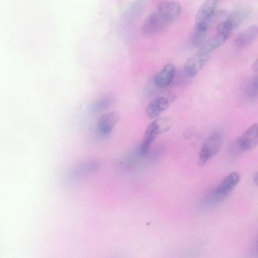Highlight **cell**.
<instances>
[{
    "label": "cell",
    "instance_id": "cell-2",
    "mask_svg": "<svg viewBox=\"0 0 258 258\" xmlns=\"http://www.w3.org/2000/svg\"><path fill=\"white\" fill-rule=\"evenodd\" d=\"M223 143V136L216 132L210 136L205 141L199 154L198 163L200 165L205 164L220 150Z\"/></svg>",
    "mask_w": 258,
    "mask_h": 258
},
{
    "label": "cell",
    "instance_id": "cell-4",
    "mask_svg": "<svg viewBox=\"0 0 258 258\" xmlns=\"http://www.w3.org/2000/svg\"><path fill=\"white\" fill-rule=\"evenodd\" d=\"M240 180V175L236 172H232L227 175L218 186L211 191L216 201L218 203L223 201Z\"/></svg>",
    "mask_w": 258,
    "mask_h": 258
},
{
    "label": "cell",
    "instance_id": "cell-11",
    "mask_svg": "<svg viewBox=\"0 0 258 258\" xmlns=\"http://www.w3.org/2000/svg\"><path fill=\"white\" fill-rule=\"evenodd\" d=\"M258 35V27L251 25L241 31L236 36L234 44L239 48H243L250 45Z\"/></svg>",
    "mask_w": 258,
    "mask_h": 258
},
{
    "label": "cell",
    "instance_id": "cell-3",
    "mask_svg": "<svg viewBox=\"0 0 258 258\" xmlns=\"http://www.w3.org/2000/svg\"><path fill=\"white\" fill-rule=\"evenodd\" d=\"M169 24L161 15L156 11L146 17L141 27V32L145 35H153L162 31Z\"/></svg>",
    "mask_w": 258,
    "mask_h": 258
},
{
    "label": "cell",
    "instance_id": "cell-18",
    "mask_svg": "<svg viewBox=\"0 0 258 258\" xmlns=\"http://www.w3.org/2000/svg\"><path fill=\"white\" fill-rule=\"evenodd\" d=\"M233 29L232 26L226 20L219 23L217 27L218 33L227 38Z\"/></svg>",
    "mask_w": 258,
    "mask_h": 258
},
{
    "label": "cell",
    "instance_id": "cell-10",
    "mask_svg": "<svg viewBox=\"0 0 258 258\" xmlns=\"http://www.w3.org/2000/svg\"><path fill=\"white\" fill-rule=\"evenodd\" d=\"M120 117L118 111H113L101 116L98 120L97 127L99 133L103 136L108 135Z\"/></svg>",
    "mask_w": 258,
    "mask_h": 258
},
{
    "label": "cell",
    "instance_id": "cell-6",
    "mask_svg": "<svg viewBox=\"0 0 258 258\" xmlns=\"http://www.w3.org/2000/svg\"><path fill=\"white\" fill-rule=\"evenodd\" d=\"M220 0H206L198 10L196 15V24L209 28L213 17Z\"/></svg>",
    "mask_w": 258,
    "mask_h": 258
},
{
    "label": "cell",
    "instance_id": "cell-20",
    "mask_svg": "<svg viewBox=\"0 0 258 258\" xmlns=\"http://www.w3.org/2000/svg\"><path fill=\"white\" fill-rule=\"evenodd\" d=\"M251 69L253 71L258 72V59L252 63Z\"/></svg>",
    "mask_w": 258,
    "mask_h": 258
},
{
    "label": "cell",
    "instance_id": "cell-19",
    "mask_svg": "<svg viewBox=\"0 0 258 258\" xmlns=\"http://www.w3.org/2000/svg\"><path fill=\"white\" fill-rule=\"evenodd\" d=\"M245 92L246 95L250 99H254L258 96V90L254 86L252 81L247 84Z\"/></svg>",
    "mask_w": 258,
    "mask_h": 258
},
{
    "label": "cell",
    "instance_id": "cell-15",
    "mask_svg": "<svg viewBox=\"0 0 258 258\" xmlns=\"http://www.w3.org/2000/svg\"><path fill=\"white\" fill-rule=\"evenodd\" d=\"M249 14V9H241L230 14L226 21L230 23L233 29H234L239 26L247 18Z\"/></svg>",
    "mask_w": 258,
    "mask_h": 258
},
{
    "label": "cell",
    "instance_id": "cell-22",
    "mask_svg": "<svg viewBox=\"0 0 258 258\" xmlns=\"http://www.w3.org/2000/svg\"><path fill=\"white\" fill-rule=\"evenodd\" d=\"M252 178L255 184L258 186V171H257L253 174Z\"/></svg>",
    "mask_w": 258,
    "mask_h": 258
},
{
    "label": "cell",
    "instance_id": "cell-12",
    "mask_svg": "<svg viewBox=\"0 0 258 258\" xmlns=\"http://www.w3.org/2000/svg\"><path fill=\"white\" fill-rule=\"evenodd\" d=\"M175 73V68L171 63L166 64L163 69L154 76V82L160 88L168 86L173 79Z\"/></svg>",
    "mask_w": 258,
    "mask_h": 258
},
{
    "label": "cell",
    "instance_id": "cell-17",
    "mask_svg": "<svg viewBox=\"0 0 258 258\" xmlns=\"http://www.w3.org/2000/svg\"><path fill=\"white\" fill-rule=\"evenodd\" d=\"M111 104V99L107 97L101 98L94 102L91 107V111L94 113L102 112L108 108Z\"/></svg>",
    "mask_w": 258,
    "mask_h": 258
},
{
    "label": "cell",
    "instance_id": "cell-13",
    "mask_svg": "<svg viewBox=\"0 0 258 258\" xmlns=\"http://www.w3.org/2000/svg\"><path fill=\"white\" fill-rule=\"evenodd\" d=\"M227 38L217 33L209 37L201 45L199 52L209 55L213 51L222 46Z\"/></svg>",
    "mask_w": 258,
    "mask_h": 258
},
{
    "label": "cell",
    "instance_id": "cell-8",
    "mask_svg": "<svg viewBox=\"0 0 258 258\" xmlns=\"http://www.w3.org/2000/svg\"><path fill=\"white\" fill-rule=\"evenodd\" d=\"M157 11L169 23L177 19L181 13V7L175 1H164L160 3Z\"/></svg>",
    "mask_w": 258,
    "mask_h": 258
},
{
    "label": "cell",
    "instance_id": "cell-21",
    "mask_svg": "<svg viewBox=\"0 0 258 258\" xmlns=\"http://www.w3.org/2000/svg\"><path fill=\"white\" fill-rule=\"evenodd\" d=\"M252 82L256 89L258 90V74L254 77Z\"/></svg>",
    "mask_w": 258,
    "mask_h": 258
},
{
    "label": "cell",
    "instance_id": "cell-7",
    "mask_svg": "<svg viewBox=\"0 0 258 258\" xmlns=\"http://www.w3.org/2000/svg\"><path fill=\"white\" fill-rule=\"evenodd\" d=\"M239 150L249 151L258 145V123L250 126L236 141Z\"/></svg>",
    "mask_w": 258,
    "mask_h": 258
},
{
    "label": "cell",
    "instance_id": "cell-16",
    "mask_svg": "<svg viewBox=\"0 0 258 258\" xmlns=\"http://www.w3.org/2000/svg\"><path fill=\"white\" fill-rule=\"evenodd\" d=\"M147 1V0H136L126 10L125 13V18L131 19L138 15L144 8Z\"/></svg>",
    "mask_w": 258,
    "mask_h": 258
},
{
    "label": "cell",
    "instance_id": "cell-14",
    "mask_svg": "<svg viewBox=\"0 0 258 258\" xmlns=\"http://www.w3.org/2000/svg\"><path fill=\"white\" fill-rule=\"evenodd\" d=\"M208 28L200 24H196L190 33L189 40L191 46L198 47L205 41Z\"/></svg>",
    "mask_w": 258,
    "mask_h": 258
},
{
    "label": "cell",
    "instance_id": "cell-23",
    "mask_svg": "<svg viewBox=\"0 0 258 258\" xmlns=\"http://www.w3.org/2000/svg\"><path fill=\"white\" fill-rule=\"evenodd\" d=\"M257 248H258V241H257Z\"/></svg>",
    "mask_w": 258,
    "mask_h": 258
},
{
    "label": "cell",
    "instance_id": "cell-1",
    "mask_svg": "<svg viewBox=\"0 0 258 258\" xmlns=\"http://www.w3.org/2000/svg\"><path fill=\"white\" fill-rule=\"evenodd\" d=\"M174 122V119L170 116L161 117L152 121L146 130L144 140L139 148L140 154L146 155L152 143L158 135L169 130Z\"/></svg>",
    "mask_w": 258,
    "mask_h": 258
},
{
    "label": "cell",
    "instance_id": "cell-9",
    "mask_svg": "<svg viewBox=\"0 0 258 258\" xmlns=\"http://www.w3.org/2000/svg\"><path fill=\"white\" fill-rule=\"evenodd\" d=\"M209 56L198 52L189 58L184 66L185 74L190 77L195 76L206 63Z\"/></svg>",
    "mask_w": 258,
    "mask_h": 258
},
{
    "label": "cell",
    "instance_id": "cell-5",
    "mask_svg": "<svg viewBox=\"0 0 258 258\" xmlns=\"http://www.w3.org/2000/svg\"><path fill=\"white\" fill-rule=\"evenodd\" d=\"M174 99V96L169 92H164L152 100L146 108V114L151 119L157 117L166 110Z\"/></svg>",
    "mask_w": 258,
    "mask_h": 258
}]
</instances>
